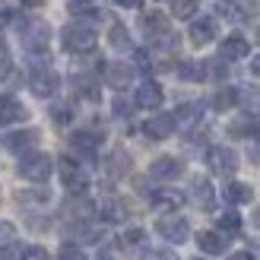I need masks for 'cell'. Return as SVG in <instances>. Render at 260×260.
<instances>
[{
	"label": "cell",
	"instance_id": "38",
	"mask_svg": "<svg viewBox=\"0 0 260 260\" xmlns=\"http://www.w3.org/2000/svg\"><path fill=\"white\" fill-rule=\"evenodd\" d=\"M60 260H86V254L76 248V244H60V254H57Z\"/></svg>",
	"mask_w": 260,
	"mask_h": 260
},
{
	"label": "cell",
	"instance_id": "32",
	"mask_svg": "<svg viewBox=\"0 0 260 260\" xmlns=\"http://www.w3.org/2000/svg\"><path fill=\"white\" fill-rule=\"evenodd\" d=\"M178 76H181V80H190V83H197V80H203V76H206V63L184 60V63L178 67Z\"/></svg>",
	"mask_w": 260,
	"mask_h": 260
},
{
	"label": "cell",
	"instance_id": "46",
	"mask_svg": "<svg viewBox=\"0 0 260 260\" xmlns=\"http://www.w3.org/2000/svg\"><path fill=\"white\" fill-rule=\"evenodd\" d=\"M13 16H16V13H13L10 7L0 4V25H10V22H13Z\"/></svg>",
	"mask_w": 260,
	"mask_h": 260
},
{
	"label": "cell",
	"instance_id": "49",
	"mask_svg": "<svg viewBox=\"0 0 260 260\" xmlns=\"http://www.w3.org/2000/svg\"><path fill=\"white\" fill-rule=\"evenodd\" d=\"M42 4H45V0H22L25 10H35V7H42Z\"/></svg>",
	"mask_w": 260,
	"mask_h": 260
},
{
	"label": "cell",
	"instance_id": "52",
	"mask_svg": "<svg viewBox=\"0 0 260 260\" xmlns=\"http://www.w3.org/2000/svg\"><path fill=\"white\" fill-rule=\"evenodd\" d=\"M99 260H111V257H99Z\"/></svg>",
	"mask_w": 260,
	"mask_h": 260
},
{
	"label": "cell",
	"instance_id": "13",
	"mask_svg": "<svg viewBox=\"0 0 260 260\" xmlns=\"http://www.w3.org/2000/svg\"><path fill=\"white\" fill-rule=\"evenodd\" d=\"M229 134L232 137H241V140H260V114H241L229 124Z\"/></svg>",
	"mask_w": 260,
	"mask_h": 260
},
{
	"label": "cell",
	"instance_id": "45",
	"mask_svg": "<svg viewBox=\"0 0 260 260\" xmlns=\"http://www.w3.org/2000/svg\"><path fill=\"white\" fill-rule=\"evenodd\" d=\"M10 73V51H7V45L0 42V76H7Z\"/></svg>",
	"mask_w": 260,
	"mask_h": 260
},
{
	"label": "cell",
	"instance_id": "7",
	"mask_svg": "<svg viewBox=\"0 0 260 260\" xmlns=\"http://www.w3.org/2000/svg\"><path fill=\"white\" fill-rule=\"evenodd\" d=\"M206 162L216 175H235L238 172V152L232 146H213L206 152Z\"/></svg>",
	"mask_w": 260,
	"mask_h": 260
},
{
	"label": "cell",
	"instance_id": "9",
	"mask_svg": "<svg viewBox=\"0 0 260 260\" xmlns=\"http://www.w3.org/2000/svg\"><path fill=\"white\" fill-rule=\"evenodd\" d=\"M149 175L155 181H178L184 175V162L175 159V155H159V159L149 165Z\"/></svg>",
	"mask_w": 260,
	"mask_h": 260
},
{
	"label": "cell",
	"instance_id": "28",
	"mask_svg": "<svg viewBox=\"0 0 260 260\" xmlns=\"http://www.w3.org/2000/svg\"><path fill=\"white\" fill-rule=\"evenodd\" d=\"M108 42L114 51H134V42H130V32L124 29L121 22H114L111 29H108Z\"/></svg>",
	"mask_w": 260,
	"mask_h": 260
},
{
	"label": "cell",
	"instance_id": "5",
	"mask_svg": "<svg viewBox=\"0 0 260 260\" xmlns=\"http://www.w3.org/2000/svg\"><path fill=\"white\" fill-rule=\"evenodd\" d=\"M60 181H63V187H67L73 197H83V193L89 190V175H86V168L80 162H73V159H60Z\"/></svg>",
	"mask_w": 260,
	"mask_h": 260
},
{
	"label": "cell",
	"instance_id": "33",
	"mask_svg": "<svg viewBox=\"0 0 260 260\" xmlns=\"http://www.w3.org/2000/svg\"><path fill=\"white\" fill-rule=\"evenodd\" d=\"M102 219H105V222H124V219H127V206L121 200H108L105 206H102Z\"/></svg>",
	"mask_w": 260,
	"mask_h": 260
},
{
	"label": "cell",
	"instance_id": "1",
	"mask_svg": "<svg viewBox=\"0 0 260 260\" xmlns=\"http://www.w3.org/2000/svg\"><path fill=\"white\" fill-rule=\"evenodd\" d=\"M60 42H63V48L70 51V54H89V51L95 48V29L92 25H83V22H70L67 29L60 32Z\"/></svg>",
	"mask_w": 260,
	"mask_h": 260
},
{
	"label": "cell",
	"instance_id": "48",
	"mask_svg": "<svg viewBox=\"0 0 260 260\" xmlns=\"http://www.w3.org/2000/svg\"><path fill=\"white\" fill-rule=\"evenodd\" d=\"M251 73H254V76H260V54H257V57H251Z\"/></svg>",
	"mask_w": 260,
	"mask_h": 260
},
{
	"label": "cell",
	"instance_id": "39",
	"mask_svg": "<svg viewBox=\"0 0 260 260\" xmlns=\"http://www.w3.org/2000/svg\"><path fill=\"white\" fill-rule=\"evenodd\" d=\"M206 67H210L206 73H210V76H216V80H222V76L229 73V67H225V60H222V57H219V60H206Z\"/></svg>",
	"mask_w": 260,
	"mask_h": 260
},
{
	"label": "cell",
	"instance_id": "8",
	"mask_svg": "<svg viewBox=\"0 0 260 260\" xmlns=\"http://www.w3.org/2000/svg\"><path fill=\"white\" fill-rule=\"evenodd\" d=\"M134 102H137V108H143V111H155V108L165 102V92H162V86L155 83V80H143V83L137 86Z\"/></svg>",
	"mask_w": 260,
	"mask_h": 260
},
{
	"label": "cell",
	"instance_id": "4",
	"mask_svg": "<svg viewBox=\"0 0 260 260\" xmlns=\"http://www.w3.org/2000/svg\"><path fill=\"white\" fill-rule=\"evenodd\" d=\"M29 89L38 95V99H51L60 89V76L48 67V63L42 60V63H35L32 67V76H29Z\"/></svg>",
	"mask_w": 260,
	"mask_h": 260
},
{
	"label": "cell",
	"instance_id": "54",
	"mask_svg": "<svg viewBox=\"0 0 260 260\" xmlns=\"http://www.w3.org/2000/svg\"><path fill=\"white\" fill-rule=\"evenodd\" d=\"M197 260H200V257H197Z\"/></svg>",
	"mask_w": 260,
	"mask_h": 260
},
{
	"label": "cell",
	"instance_id": "10",
	"mask_svg": "<svg viewBox=\"0 0 260 260\" xmlns=\"http://www.w3.org/2000/svg\"><path fill=\"white\" fill-rule=\"evenodd\" d=\"M140 29H143V35H146L149 42H159L162 35H168V16L159 13V10H149V13L140 16Z\"/></svg>",
	"mask_w": 260,
	"mask_h": 260
},
{
	"label": "cell",
	"instance_id": "42",
	"mask_svg": "<svg viewBox=\"0 0 260 260\" xmlns=\"http://www.w3.org/2000/svg\"><path fill=\"white\" fill-rule=\"evenodd\" d=\"M13 238H16V232H13V222H4V219H0V248H4V244H10Z\"/></svg>",
	"mask_w": 260,
	"mask_h": 260
},
{
	"label": "cell",
	"instance_id": "43",
	"mask_svg": "<svg viewBox=\"0 0 260 260\" xmlns=\"http://www.w3.org/2000/svg\"><path fill=\"white\" fill-rule=\"evenodd\" d=\"M111 108H114V118H130V102H127V99H121V95H118Z\"/></svg>",
	"mask_w": 260,
	"mask_h": 260
},
{
	"label": "cell",
	"instance_id": "30",
	"mask_svg": "<svg viewBox=\"0 0 260 260\" xmlns=\"http://www.w3.org/2000/svg\"><path fill=\"white\" fill-rule=\"evenodd\" d=\"M238 102L244 105V111H248V114H260V89H254V86L238 89Z\"/></svg>",
	"mask_w": 260,
	"mask_h": 260
},
{
	"label": "cell",
	"instance_id": "26",
	"mask_svg": "<svg viewBox=\"0 0 260 260\" xmlns=\"http://www.w3.org/2000/svg\"><path fill=\"white\" fill-rule=\"evenodd\" d=\"M216 16L225 19V22H241L244 19V10L238 0H216Z\"/></svg>",
	"mask_w": 260,
	"mask_h": 260
},
{
	"label": "cell",
	"instance_id": "17",
	"mask_svg": "<svg viewBox=\"0 0 260 260\" xmlns=\"http://www.w3.org/2000/svg\"><path fill=\"white\" fill-rule=\"evenodd\" d=\"M99 143H102V137H99V134H92V130H76V134L70 137L73 152L86 155V159H92V155L99 152Z\"/></svg>",
	"mask_w": 260,
	"mask_h": 260
},
{
	"label": "cell",
	"instance_id": "21",
	"mask_svg": "<svg viewBox=\"0 0 260 260\" xmlns=\"http://www.w3.org/2000/svg\"><path fill=\"white\" fill-rule=\"evenodd\" d=\"M190 190H193V200H197L203 210H213V184H210V178L197 175L190 181Z\"/></svg>",
	"mask_w": 260,
	"mask_h": 260
},
{
	"label": "cell",
	"instance_id": "6",
	"mask_svg": "<svg viewBox=\"0 0 260 260\" xmlns=\"http://www.w3.org/2000/svg\"><path fill=\"white\" fill-rule=\"evenodd\" d=\"M155 232H159L168 244H184L187 235H190V225H187V219H181V216H162L159 222H155Z\"/></svg>",
	"mask_w": 260,
	"mask_h": 260
},
{
	"label": "cell",
	"instance_id": "12",
	"mask_svg": "<svg viewBox=\"0 0 260 260\" xmlns=\"http://www.w3.org/2000/svg\"><path fill=\"white\" fill-rule=\"evenodd\" d=\"M149 200H152V206H159V210H165V213H175V210H181V206L187 203V197H184L181 190H175V187H159V190H152Z\"/></svg>",
	"mask_w": 260,
	"mask_h": 260
},
{
	"label": "cell",
	"instance_id": "35",
	"mask_svg": "<svg viewBox=\"0 0 260 260\" xmlns=\"http://www.w3.org/2000/svg\"><path fill=\"white\" fill-rule=\"evenodd\" d=\"M51 118H54V124H70L73 121V108L70 105H54L51 108Z\"/></svg>",
	"mask_w": 260,
	"mask_h": 260
},
{
	"label": "cell",
	"instance_id": "14",
	"mask_svg": "<svg viewBox=\"0 0 260 260\" xmlns=\"http://www.w3.org/2000/svg\"><path fill=\"white\" fill-rule=\"evenodd\" d=\"M251 54V45L244 35H229L222 45H219V57L222 60H244Z\"/></svg>",
	"mask_w": 260,
	"mask_h": 260
},
{
	"label": "cell",
	"instance_id": "25",
	"mask_svg": "<svg viewBox=\"0 0 260 260\" xmlns=\"http://www.w3.org/2000/svg\"><path fill=\"white\" fill-rule=\"evenodd\" d=\"M197 244H200L203 254H225V238L219 235V232H200Z\"/></svg>",
	"mask_w": 260,
	"mask_h": 260
},
{
	"label": "cell",
	"instance_id": "24",
	"mask_svg": "<svg viewBox=\"0 0 260 260\" xmlns=\"http://www.w3.org/2000/svg\"><path fill=\"white\" fill-rule=\"evenodd\" d=\"M172 118H175V127H193V124L203 118V108L197 105V102H190V105H181Z\"/></svg>",
	"mask_w": 260,
	"mask_h": 260
},
{
	"label": "cell",
	"instance_id": "36",
	"mask_svg": "<svg viewBox=\"0 0 260 260\" xmlns=\"http://www.w3.org/2000/svg\"><path fill=\"white\" fill-rule=\"evenodd\" d=\"M121 241L127 244V248H137V244H143V241H146V232H143V229H127Z\"/></svg>",
	"mask_w": 260,
	"mask_h": 260
},
{
	"label": "cell",
	"instance_id": "51",
	"mask_svg": "<svg viewBox=\"0 0 260 260\" xmlns=\"http://www.w3.org/2000/svg\"><path fill=\"white\" fill-rule=\"evenodd\" d=\"M254 222H257V225H260V206H257V213H254Z\"/></svg>",
	"mask_w": 260,
	"mask_h": 260
},
{
	"label": "cell",
	"instance_id": "11",
	"mask_svg": "<svg viewBox=\"0 0 260 260\" xmlns=\"http://www.w3.org/2000/svg\"><path fill=\"white\" fill-rule=\"evenodd\" d=\"M29 118V108L16 95H0V124H22Z\"/></svg>",
	"mask_w": 260,
	"mask_h": 260
},
{
	"label": "cell",
	"instance_id": "53",
	"mask_svg": "<svg viewBox=\"0 0 260 260\" xmlns=\"http://www.w3.org/2000/svg\"><path fill=\"white\" fill-rule=\"evenodd\" d=\"M257 42H260V29H257Z\"/></svg>",
	"mask_w": 260,
	"mask_h": 260
},
{
	"label": "cell",
	"instance_id": "16",
	"mask_svg": "<svg viewBox=\"0 0 260 260\" xmlns=\"http://www.w3.org/2000/svg\"><path fill=\"white\" fill-rule=\"evenodd\" d=\"M216 32H219V25H216V19L213 16H200V19H193L190 22V42L193 45H210L213 38H216Z\"/></svg>",
	"mask_w": 260,
	"mask_h": 260
},
{
	"label": "cell",
	"instance_id": "18",
	"mask_svg": "<svg viewBox=\"0 0 260 260\" xmlns=\"http://www.w3.org/2000/svg\"><path fill=\"white\" fill-rule=\"evenodd\" d=\"M105 80L114 89H127L130 83H134V67H130V63L114 60V63H108V67H105Z\"/></svg>",
	"mask_w": 260,
	"mask_h": 260
},
{
	"label": "cell",
	"instance_id": "37",
	"mask_svg": "<svg viewBox=\"0 0 260 260\" xmlns=\"http://www.w3.org/2000/svg\"><path fill=\"white\" fill-rule=\"evenodd\" d=\"M19 260H51V257H48L45 248H38V244H29V248H22Z\"/></svg>",
	"mask_w": 260,
	"mask_h": 260
},
{
	"label": "cell",
	"instance_id": "44",
	"mask_svg": "<svg viewBox=\"0 0 260 260\" xmlns=\"http://www.w3.org/2000/svg\"><path fill=\"white\" fill-rule=\"evenodd\" d=\"M146 260H178V254H175V251H168V248H159V251H149Z\"/></svg>",
	"mask_w": 260,
	"mask_h": 260
},
{
	"label": "cell",
	"instance_id": "20",
	"mask_svg": "<svg viewBox=\"0 0 260 260\" xmlns=\"http://www.w3.org/2000/svg\"><path fill=\"white\" fill-rule=\"evenodd\" d=\"M76 19H80L83 25H89V22H99L102 19V10L95 7V4H89V0H70V7H67Z\"/></svg>",
	"mask_w": 260,
	"mask_h": 260
},
{
	"label": "cell",
	"instance_id": "41",
	"mask_svg": "<svg viewBox=\"0 0 260 260\" xmlns=\"http://www.w3.org/2000/svg\"><path fill=\"white\" fill-rule=\"evenodd\" d=\"M19 254H22V248L16 241H10V244H4V251H0V260H19Z\"/></svg>",
	"mask_w": 260,
	"mask_h": 260
},
{
	"label": "cell",
	"instance_id": "47",
	"mask_svg": "<svg viewBox=\"0 0 260 260\" xmlns=\"http://www.w3.org/2000/svg\"><path fill=\"white\" fill-rule=\"evenodd\" d=\"M118 7H124V10H140L143 7V0H114Z\"/></svg>",
	"mask_w": 260,
	"mask_h": 260
},
{
	"label": "cell",
	"instance_id": "19",
	"mask_svg": "<svg viewBox=\"0 0 260 260\" xmlns=\"http://www.w3.org/2000/svg\"><path fill=\"white\" fill-rule=\"evenodd\" d=\"M35 143H38V130L25 127V130H13V134L7 137V149L10 152H29Z\"/></svg>",
	"mask_w": 260,
	"mask_h": 260
},
{
	"label": "cell",
	"instance_id": "34",
	"mask_svg": "<svg viewBox=\"0 0 260 260\" xmlns=\"http://www.w3.org/2000/svg\"><path fill=\"white\" fill-rule=\"evenodd\" d=\"M216 225H219V232L235 235V232H241V216H238V213H222V216L216 219Z\"/></svg>",
	"mask_w": 260,
	"mask_h": 260
},
{
	"label": "cell",
	"instance_id": "3",
	"mask_svg": "<svg viewBox=\"0 0 260 260\" xmlns=\"http://www.w3.org/2000/svg\"><path fill=\"white\" fill-rule=\"evenodd\" d=\"M19 178L35 181V184H45L51 178V155L48 152H25L19 162Z\"/></svg>",
	"mask_w": 260,
	"mask_h": 260
},
{
	"label": "cell",
	"instance_id": "27",
	"mask_svg": "<svg viewBox=\"0 0 260 260\" xmlns=\"http://www.w3.org/2000/svg\"><path fill=\"white\" fill-rule=\"evenodd\" d=\"M251 197H254V190H251V184H244V181H232V184H225V200L229 203H251Z\"/></svg>",
	"mask_w": 260,
	"mask_h": 260
},
{
	"label": "cell",
	"instance_id": "15",
	"mask_svg": "<svg viewBox=\"0 0 260 260\" xmlns=\"http://www.w3.org/2000/svg\"><path fill=\"white\" fill-rule=\"evenodd\" d=\"M143 134H146L149 140H168L175 134V118L172 114H155V118H149L146 124H143Z\"/></svg>",
	"mask_w": 260,
	"mask_h": 260
},
{
	"label": "cell",
	"instance_id": "40",
	"mask_svg": "<svg viewBox=\"0 0 260 260\" xmlns=\"http://www.w3.org/2000/svg\"><path fill=\"white\" fill-rule=\"evenodd\" d=\"M19 200H22V203H35V200L45 203V200H48V190H19Z\"/></svg>",
	"mask_w": 260,
	"mask_h": 260
},
{
	"label": "cell",
	"instance_id": "23",
	"mask_svg": "<svg viewBox=\"0 0 260 260\" xmlns=\"http://www.w3.org/2000/svg\"><path fill=\"white\" fill-rule=\"evenodd\" d=\"M210 105L216 111H232L238 105V89H232V86H222V89H216L213 99H210Z\"/></svg>",
	"mask_w": 260,
	"mask_h": 260
},
{
	"label": "cell",
	"instance_id": "22",
	"mask_svg": "<svg viewBox=\"0 0 260 260\" xmlns=\"http://www.w3.org/2000/svg\"><path fill=\"white\" fill-rule=\"evenodd\" d=\"M70 83H73V89H76V95H83V99H89V102H99V83H95V76L76 73Z\"/></svg>",
	"mask_w": 260,
	"mask_h": 260
},
{
	"label": "cell",
	"instance_id": "50",
	"mask_svg": "<svg viewBox=\"0 0 260 260\" xmlns=\"http://www.w3.org/2000/svg\"><path fill=\"white\" fill-rule=\"evenodd\" d=\"M229 260H254V257H251V254H248V251H238V254H232V257H229Z\"/></svg>",
	"mask_w": 260,
	"mask_h": 260
},
{
	"label": "cell",
	"instance_id": "2",
	"mask_svg": "<svg viewBox=\"0 0 260 260\" xmlns=\"http://www.w3.org/2000/svg\"><path fill=\"white\" fill-rule=\"evenodd\" d=\"M19 32H22V45L29 54H45L48 42H51V25L45 19H29V22H19Z\"/></svg>",
	"mask_w": 260,
	"mask_h": 260
},
{
	"label": "cell",
	"instance_id": "31",
	"mask_svg": "<svg viewBox=\"0 0 260 260\" xmlns=\"http://www.w3.org/2000/svg\"><path fill=\"white\" fill-rule=\"evenodd\" d=\"M200 10V0H172V16L175 19H193Z\"/></svg>",
	"mask_w": 260,
	"mask_h": 260
},
{
	"label": "cell",
	"instance_id": "29",
	"mask_svg": "<svg viewBox=\"0 0 260 260\" xmlns=\"http://www.w3.org/2000/svg\"><path fill=\"white\" fill-rule=\"evenodd\" d=\"M127 172H130V155H127L124 149H114V152L108 155V175L121 178V175H127Z\"/></svg>",
	"mask_w": 260,
	"mask_h": 260
}]
</instances>
